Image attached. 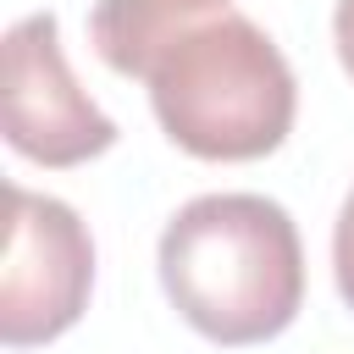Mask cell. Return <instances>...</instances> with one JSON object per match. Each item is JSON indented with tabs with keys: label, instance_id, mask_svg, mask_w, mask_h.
Returning a JSON list of instances; mask_svg holds the SVG:
<instances>
[{
	"label": "cell",
	"instance_id": "cell-1",
	"mask_svg": "<svg viewBox=\"0 0 354 354\" xmlns=\"http://www.w3.org/2000/svg\"><path fill=\"white\" fill-rule=\"evenodd\" d=\"M88 39L111 72L149 83L166 138L199 160H260L293 127L288 55L227 0H100Z\"/></svg>",
	"mask_w": 354,
	"mask_h": 354
},
{
	"label": "cell",
	"instance_id": "cell-2",
	"mask_svg": "<svg viewBox=\"0 0 354 354\" xmlns=\"http://www.w3.org/2000/svg\"><path fill=\"white\" fill-rule=\"evenodd\" d=\"M160 282L210 343H266L304 299L299 227L266 194H199L160 232Z\"/></svg>",
	"mask_w": 354,
	"mask_h": 354
},
{
	"label": "cell",
	"instance_id": "cell-3",
	"mask_svg": "<svg viewBox=\"0 0 354 354\" xmlns=\"http://www.w3.org/2000/svg\"><path fill=\"white\" fill-rule=\"evenodd\" d=\"M94 288V243L72 205L6 188V260H0V337L6 348L61 337Z\"/></svg>",
	"mask_w": 354,
	"mask_h": 354
},
{
	"label": "cell",
	"instance_id": "cell-4",
	"mask_svg": "<svg viewBox=\"0 0 354 354\" xmlns=\"http://www.w3.org/2000/svg\"><path fill=\"white\" fill-rule=\"evenodd\" d=\"M0 116H6L11 149L39 166H77L116 144V122L77 88L50 11H33V17L11 22V33H6Z\"/></svg>",
	"mask_w": 354,
	"mask_h": 354
},
{
	"label": "cell",
	"instance_id": "cell-5",
	"mask_svg": "<svg viewBox=\"0 0 354 354\" xmlns=\"http://www.w3.org/2000/svg\"><path fill=\"white\" fill-rule=\"evenodd\" d=\"M332 271H337L343 304L354 310V194H348V205H343V216H337V232H332Z\"/></svg>",
	"mask_w": 354,
	"mask_h": 354
},
{
	"label": "cell",
	"instance_id": "cell-6",
	"mask_svg": "<svg viewBox=\"0 0 354 354\" xmlns=\"http://www.w3.org/2000/svg\"><path fill=\"white\" fill-rule=\"evenodd\" d=\"M332 39H337V61H343L348 77H354V0H337V11H332Z\"/></svg>",
	"mask_w": 354,
	"mask_h": 354
}]
</instances>
